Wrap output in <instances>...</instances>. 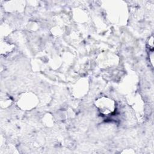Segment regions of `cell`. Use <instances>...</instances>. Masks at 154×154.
<instances>
[{
    "label": "cell",
    "mask_w": 154,
    "mask_h": 154,
    "mask_svg": "<svg viewBox=\"0 0 154 154\" xmlns=\"http://www.w3.org/2000/svg\"><path fill=\"white\" fill-rule=\"evenodd\" d=\"M95 106L101 115L110 116L116 110V101L108 96H101L94 102Z\"/></svg>",
    "instance_id": "6da1fadb"
},
{
    "label": "cell",
    "mask_w": 154,
    "mask_h": 154,
    "mask_svg": "<svg viewBox=\"0 0 154 154\" xmlns=\"http://www.w3.org/2000/svg\"><path fill=\"white\" fill-rule=\"evenodd\" d=\"M37 102V101L35 100V96L34 94L26 93L23 94L19 97L18 100V105L19 106L23 109H30L35 106Z\"/></svg>",
    "instance_id": "7a4b0ae2"
},
{
    "label": "cell",
    "mask_w": 154,
    "mask_h": 154,
    "mask_svg": "<svg viewBox=\"0 0 154 154\" xmlns=\"http://www.w3.org/2000/svg\"><path fill=\"white\" fill-rule=\"evenodd\" d=\"M147 44L150 49L153 48V35H152L151 37H149Z\"/></svg>",
    "instance_id": "3957f363"
}]
</instances>
